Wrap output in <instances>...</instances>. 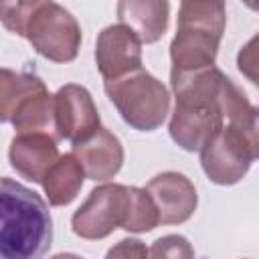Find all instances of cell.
I'll return each mask as SVG.
<instances>
[{
	"instance_id": "obj_12",
	"label": "cell",
	"mask_w": 259,
	"mask_h": 259,
	"mask_svg": "<svg viewBox=\"0 0 259 259\" xmlns=\"http://www.w3.org/2000/svg\"><path fill=\"white\" fill-rule=\"evenodd\" d=\"M59 158L57 138L51 134H18L8 148V160L16 174L36 184H42Z\"/></svg>"
},
{
	"instance_id": "obj_1",
	"label": "cell",
	"mask_w": 259,
	"mask_h": 259,
	"mask_svg": "<svg viewBox=\"0 0 259 259\" xmlns=\"http://www.w3.org/2000/svg\"><path fill=\"white\" fill-rule=\"evenodd\" d=\"M174 109L168 134L186 152H200L202 146L225 127L227 113L247 97L221 69L210 67L200 73L170 77Z\"/></svg>"
},
{
	"instance_id": "obj_15",
	"label": "cell",
	"mask_w": 259,
	"mask_h": 259,
	"mask_svg": "<svg viewBox=\"0 0 259 259\" xmlns=\"http://www.w3.org/2000/svg\"><path fill=\"white\" fill-rule=\"evenodd\" d=\"M85 178L87 174L83 164L73 152H69L55 162V166L49 170L40 186L51 206H67L81 192Z\"/></svg>"
},
{
	"instance_id": "obj_13",
	"label": "cell",
	"mask_w": 259,
	"mask_h": 259,
	"mask_svg": "<svg viewBox=\"0 0 259 259\" xmlns=\"http://www.w3.org/2000/svg\"><path fill=\"white\" fill-rule=\"evenodd\" d=\"M73 154L85 168L89 180L107 182L111 180L123 166V146L119 138L107 127H99L91 138L73 146Z\"/></svg>"
},
{
	"instance_id": "obj_5",
	"label": "cell",
	"mask_w": 259,
	"mask_h": 259,
	"mask_svg": "<svg viewBox=\"0 0 259 259\" xmlns=\"http://www.w3.org/2000/svg\"><path fill=\"white\" fill-rule=\"evenodd\" d=\"M0 119L18 134H51L55 127V95L34 73L0 71Z\"/></svg>"
},
{
	"instance_id": "obj_2",
	"label": "cell",
	"mask_w": 259,
	"mask_h": 259,
	"mask_svg": "<svg viewBox=\"0 0 259 259\" xmlns=\"http://www.w3.org/2000/svg\"><path fill=\"white\" fill-rule=\"evenodd\" d=\"M53 245V217L32 188L4 176L0 190V259H45Z\"/></svg>"
},
{
	"instance_id": "obj_3",
	"label": "cell",
	"mask_w": 259,
	"mask_h": 259,
	"mask_svg": "<svg viewBox=\"0 0 259 259\" xmlns=\"http://www.w3.org/2000/svg\"><path fill=\"white\" fill-rule=\"evenodd\" d=\"M0 20L6 30L26 38L40 57L53 63H71L79 55L83 40L81 26L77 18L57 2H2Z\"/></svg>"
},
{
	"instance_id": "obj_4",
	"label": "cell",
	"mask_w": 259,
	"mask_h": 259,
	"mask_svg": "<svg viewBox=\"0 0 259 259\" xmlns=\"http://www.w3.org/2000/svg\"><path fill=\"white\" fill-rule=\"evenodd\" d=\"M225 26L227 8L223 2H182L176 34L170 42V77L214 67Z\"/></svg>"
},
{
	"instance_id": "obj_9",
	"label": "cell",
	"mask_w": 259,
	"mask_h": 259,
	"mask_svg": "<svg viewBox=\"0 0 259 259\" xmlns=\"http://www.w3.org/2000/svg\"><path fill=\"white\" fill-rule=\"evenodd\" d=\"M55 127L57 140H67L73 146L85 142L101 127L97 105L87 87L67 83L55 93Z\"/></svg>"
},
{
	"instance_id": "obj_10",
	"label": "cell",
	"mask_w": 259,
	"mask_h": 259,
	"mask_svg": "<svg viewBox=\"0 0 259 259\" xmlns=\"http://www.w3.org/2000/svg\"><path fill=\"white\" fill-rule=\"evenodd\" d=\"M95 65L105 81L121 79L142 67V40L125 24L105 26L95 40Z\"/></svg>"
},
{
	"instance_id": "obj_6",
	"label": "cell",
	"mask_w": 259,
	"mask_h": 259,
	"mask_svg": "<svg viewBox=\"0 0 259 259\" xmlns=\"http://www.w3.org/2000/svg\"><path fill=\"white\" fill-rule=\"evenodd\" d=\"M103 89L119 117L138 132L158 130L170 113V93L166 85L146 69L105 81Z\"/></svg>"
},
{
	"instance_id": "obj_18",
	"label": "cell",
	"mask_w": 259,
	"mask_h": 259,
	"mask_svg": "<svg viewBox=\"0 0 259 259\" xmlns=\"http://www.w3.org/2000/svg\"><path fill=\"white\" fill-rule=\"evenodd\" d=\"M150 259H194V247L182 235H164L152 243Z\"/></svg>"
},
{
	"instance_id": "obj_14",
	"label": "cell",
	"mask_w": 259,
	"mask_h": 259,
	"mask_svg": "<svg viewBox=\"0 0 259 259\" xmlns=\"http://www.w3.org/2000/svg\"><path fill=\"white\" fill-rule=\"evenodd\" d=\"M119 24L132 28L142 45L160 40L168 28L170 4L166 0H121L117 2Z\"/></svg>"
},
{
	"instance_id": "obj_17",
	"label": "cell",
	"mask_w": 259,
	"mask_h": 259,
	"mask_svg": "<svg viewBox=\"0 0 259 259\" xmlns=\"http://www.w3.org/2000/svg\"><path fill=\"white\" fill-rule=\"evenodd\" d=\"M227 125H231L247 144L253 154V160L259 158V107L251 105L243 97L227 115Z\"/></svg>"
},
{
	"instance_id": "obj_19",
	"label": "cell",
	"mask_w": 259,
	"mask_h": 259,
	"mask_svg": "<svg viewBox=\"0 0 259 259\" xmlns=\"http://www.w3.org/2000/svg\"><path fill=\"white\" fill-rule=\"evenodd\" d=\"M239 73L259 89V32L253 34L237 53Z\"/></svg>"
},
{
	"instance_id": "obj_16",
	"label": "cell",
	"mask_w": 259,
	"mask_h": 259,
	"mask_svg": "<svg viewBox=\"0 0 259 259\" xmlns=\"http://www.w3.org/2000/svg\"><path fill=\"white\" fill-rule=\"evenodd\" d=\"M160 225V212L146 188L130 186V214L123 225L127 233H148Z\"/></svg>"
},
{
	"instance_id": "obj_8",
	"label": "cell",
	"mask_w": 259,
	"mask_h": 259,
	"mask_svg": "<svg viewBox=\"0 0 259 259\" xmlns=\"http://www.w3.org/2000/svg\"><path fill=\"white\" fill-rule=\"evenodd\" d=\"M253 162V154L245 140L225 123L200 150V166L206 178L219 186H233L241 182Z\"/></svg>"
},
{
	"instance_id": "obj_21",
	"label": "cell",
	"mask_w": 259,
	"mask_h": 259,
	"mask_svg": "<svg viewBox=\"0 0 259 259\" xmlns=\"http://www.w3.org/2000/svg\"><path fill=\"white\" fill-rule=\"evenodd\" d=\"M51 259H83V257L81 255H75V253H57Z\"/></svg>"
},
{
	"instance_id": "obj_11",
	"label": "cell",
	"mask_w": 259,
	"mask_h": 259,
	"mask_svg": "<svg viewBox=\"0 0 259 259\" xmlns=\"http://www.w3.org/2000/svg\"><path fill=\"white\" fill-rule=\"evenodd\" d=\"M146 192L158 206L160 225H182L194 214L198 206L194 184L180 172L156 174L146 184Z\"/></svg>"
},
{
	"instance_id": "obj_7",
	"label": "cell",
	"mask_w": 259,
	"mask_h": 259,
	"mask_svg": "<svg viewBox=\"0 0 259 259\" xmlns=\"http://www.w3.org/2000/svg\"><path fill=\"white\" fill-rule=\"evenodd\" d=\"M130 214V186L125 184H99L87 200L73 212L71 229L77 237L99 241L109 237L115 229H123Z\"/></svg>"
},
{
	"instance_id": "obj_20",
	"label": "cell",
	"mask_w": 259,
	"mask_h": 259,
	"mask_svg": "<svg viewBox=\"0 0 259 259\" xmlns=\"http://www.w3.org/2000/svg\"><path fill=\"white\" fill-rule=\"evenodd\" d=\"M105 259H150V249L140 239H121L105 253Z\"/></svg>"
}]
</instances>
